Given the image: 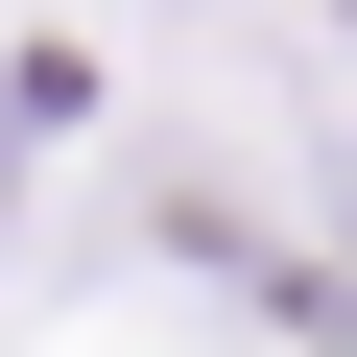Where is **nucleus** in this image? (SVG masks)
<instances>
[{
    "label": "nucleus",
    "mask_w": 357,
    "mask_h": 357,
    "mask_svg": "<svg viewBox=\"0 0 357 357\" xmlns=\"http://www.w3.org/2000/svg\"><path fill=\"white\" fill-rule=\"evenodd\" d=\"M333 238H357V167H333Z\"/></svg>",
    "instance_id": "nucleus-1"
},
{
    "label": "nucleus",
    "mask_w": 357,
    "mask_h": 357,
    "mask_svg": "<svg viewBox=\"0 0 357 357\" xmlns=\"http://www.w3.org/2000/svg\"><path fill=\"white\" fill-rule=\"evenodd\" d=\"M333 24H357V0H333Z\"/></svg>",
    "instance_id": "nucleus-2"
}]
</instances>
